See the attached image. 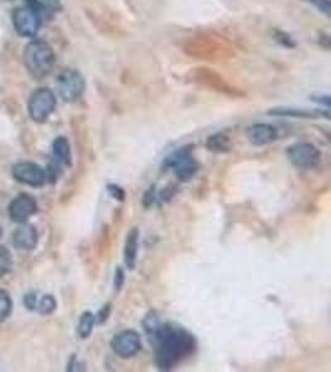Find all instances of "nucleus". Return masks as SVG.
<instances>
[{
    "label": "nucleus",
    "mask_w": 331,
    "mask_h": 372,
    "mask_svg": "<svg viewBox=\"0 0 331 372\" xmlns=\"http://www.w3.org/2000/svg\"><path fill=\"white\" fill-rule=\"evenodd\" d=\"M39 243V233L34 225L20 223L19 228L13 233V245L18 250L33 251Z\"/></svg>",
    "instance_id": "f8f14e48"
},
{
    "label": "nucleus",
    "mask_w": 331,
    "mask_h": 372,
    "mask_svg": "<svg viewBox=\"0 0 331 372\" xmlns=\"http://www.w3.org/2000/svg\"><path fill=\"white\" fill-rule=\"evenodd\" d=\"M56 63L54 50L44 40H34L24 50L25 68L36 80L49 76Z\"/></svg>",
    "instance_id": "f03ea898"
},
{
    "label": "nucleus",
    "mask_w": 331,
    "mask_h": 372,
    "mask_svg": "<svg viewBox=\"0 0 331 372\" xmlns=\"http://www.w3.org/2000/svg\"><path fill=\"white\" fill-rule=\"evenodd\" d=\"M154 336L156 339V363L161 370H171L185 358L194 355L197 348L192 334L170 324L159 325Z\"/></svg>",
    "instance_id": "f257e3e1"
},
{
    "label": "nucleus",
    "mask_w": 331,
    "mask_h": 372,
    "mask_svg": "<svg viewBox=\"0 0 331 372\" xmlns=\"http://www.w3.org/2000/svg\"><path fill=\"white\" fill-rule=\"evenodd\" d=\"M287 155L291 163L299 169H314L322 160L320 150L309 142H299L291 145L288 148Z\"/></svg>",
    "instance_id": "423d86ee"
},
{
    "label": "nucleus",
    "mask_w": 331,
    "mask_h": 372,
    "mask_svg": "<svg viewBox=\"0 0 331 372\" xmlns=\"http://www.w3.org/2000/svg\"><path fill=\"white\" fill-rule=\"evenodd\" d=\"M38 211V203L31 195L21 193L15 196L8 208V213L11 221L16 223H24Z\"/></svg>",
    "instance_id": "9d476101"
},
{
    "label": "nucleus",
    "mask_w": 331,
    "mask_h": 372,
    "mask_svg": "<svg viewBox=\"0 0 331 372\" xmlns=\"http://www.w3.org/2000/svg\"><path fill=\"white\" fill-rule=\"evenodd\" d=\"M53 156H54V164L46 170L48 179L54 183L58 176V169L60 166H70L71 165V145L68 143L67 138L58 137L53 143Z\"/></svg>",
    "instance_id": "9b49d317"
},
{
    "label": "nucleus",
    "mask_w": 331,
    "mask_h": 372,
    "mask_svg": "<svg viewBox=\"0 0 331 372\" xmlns=\"http://www.w3.org/2000/svg\"><path fill=\"white\" fill-rule=\"evenodd\" d=\"M109 312H111V304H107L103 309H101L99 314H98V318H99V323H104L106 320L108 319V315H109Z\"/></svg>",
    "instance_id": "a878e982"
},
{
    "label": "nucleus",
    "mask_w": 331,
    "mask_h": 372,
    "mask_svg": "<svg viewBox=\"0 0 331 372\" xmlns=\"http://www.w3.org/2000/svg\"><path fill=\"white\" fill-rule=\"evenodd\" d=\"M11 18L16 33L24 38H33L41 26L40 13L31 5L15 9Z\"/></svg>",
    "instance_id": "0eeeda50"
},
{
    "label": "nucleus",
    "mask_w": 331,
    "mask_h": 372,
    "mask_svg": "<svg viewBox=\"0 0 331 372\" xmlns=\"http://www.w3.org/2000/svg\"><path fill=\"white\" fill-rule=\"evenodd\" d=\"M207 148L211 152H216V153H222V152H227L229 150V137L222 133H217L215 136L210 137L207 139Z\"/></svg>",
    "instance_id": "f3484780"
},
{
    "label": "nucleus",
    "mask_w": 331,
    "mask_h": 372,
    "mask_svg": "<svg viewBox=\"0 0 331 372\" xmlns=\"http://www.w3.org/2000/svg\"><path fill=\"white\" fill-rule=\"evenodd\" d=\"M138 248H139V230L133 228L128 233L126 245H124V262L128 270L136 268Z\"/></svg>",
    "instance_id": "2eb2a0df"
},
{
    "label": "nucleus",
    "mask_w": 331,
    "mask_h": 372,
    "mask_svg": "<svg viewBox=\"0 0 331 372\" xmlns=\"http://www.w3.org/2000/svg\"><path fill=\"white\" fill-rule=\"evenodd\" d=\"M108 191L111 193V196L117 198L118 201H124L126 198V193L122 188H119L118 185H108Z\"/></svg>",
    "instance_id": "4be33fe9"
},
{
    "label": "nucleus",
    "mask_w": 331,
    "mask_h": 372,
    "mask_svg": "<svg viewBox=\"0 0 331 372\" xmlns=\"http://www.w3.org/2000/svg\"><path fill=\"white\" fill-rule=\"evenodd\" d=\"M38 309H39L40 314L43 315H50L54 313L56 310V307H58V303H56V299L53 295L46 294L41 298V299L38 302Z\"/></svg>",
    "instance_id": "6ab92c4d"
},
{
    "label": "nucleus",
    "mask_w": 331,
    "mask_h": 372,
    "mask_svg": "<svg viewBox=\"0 0 331 372\" xmlns=\"http://www.w3.org/2000/svg\"><path fill=\"white\" fill-rule=\"evenodd\" d=\"M111 348L119 358H133L141 350V335L136 330H123L114 335L111 341Z\"/></svg>",
    "instance_id": "1a4fd4ad"
},
{
    "label": "nucleus",
    "mask_w": 331,
    "mask_h": 372,
    "mask_svg": "<svg viewBox=\"0 0 331 372\" xmlns=\"http://www.w3.org/2000/svg\"><path fill=\"white\" fill-rule=\"evenodd\" d=\"M13 310V300L6 290L0 289V323L9 318Z\"/></svg>",
    "instance_id": "a211bd4d"
},
{
    "label": "nucleus",
    "mask_w": 331,
    "mask_h": 372,
    "mask_svg": "<svg viewBox=\"0 0 331 372\" xmlns=\"http://www.w3.org/2000/svg\"><path fill=\"white\" fill-rule=\"evenodd\" d=\"M24 304L29 310H34L38 305V299H36V294L35 293H30V294L25 295Z\"/></svg>",
    "instance_id": "b1692460"
},
{
    "label": "nucleus",
    "mask_w": 331,
    "mask_h": 372,
    "mask_svg": "<svg viewBox=\"0 0 331 372\" xmlns=\"http://www.w3.org/2000/svg\"><path fill=\"white\" fill-rule=\"evenodd\" d=\"M13 257L9 250L4 246H0V277H4L11 271Z\"/></svg>",
    "instance_id": "aec40b11"
},
{
    "label": "nucleus",
    "mask_w": 331,
    "mask_h": 372,
    "mask_svg": "<svg viewBox=\"0 0 331 372\" xmlns=\"http://www.w3.org/2000/svg\"><path fill=\"white\" fill-rule=\"evenodd\" d=\"M313 101L318 102V103H322V105H324L327 108H329V106H330V96H327V95L313 96Z\"/></svg>",
    "instance_id": "393cba45"
},
{
    "label": "nucleus",
    "mask_w": 331,
    "mask_h": 372,
    "mask_svg": "<svg viewBox=\"0 0 331 372\" xmlns=\"http://www.w3.org/2000/svg\"><path fill=\"white\" fill-rule=\"evenodd\" d=\"M303 1H305L308 4L314 6L318 11H320V13L325 15L327 18H330V0H303Z\"/></svg>",
    "instance_id": "412c9836"
},
{
    "label": "nucleus",
    "mask_w": 331,
    "mask_h": 372,
    "mask_svg": "<svg viewBox=\"0 0 331 372\" xmlns=\"http://www.w3.org/2000/svg\"><path fill=\"white\" fill-rule=\"evenodd\" d=\"M56 105H58V100L50 88H38L30 96L29 105H28L30 118L36 123H45L54 113Z\"/></svg>",
    "instance_id": "20e7f679"
},
{
    "label": "nucleus",
    "mask_w": 331,
    "mask_h": 372,
    "mask_svg": "<svg viewBox=\"0 0 331 372\" xmlns=\"http://www.w3.org/2000/svg\"><path fill=\"white\" fill-rule=\"evenodd\" d=\"M247 136L252 144L264 147V145L271 144L277 140L278 131L277 128L272 124L256 123L254 126L249 127Z\"/></svg>",
    "instance_id": "ddd939ff"
},
{
    "label": "nucleus",
    "mask_w": 331,
    "mask_h": 372,
    "mask_svg": "<svg viewBox=\"0 0 331 372\" xmlns=\"http://www.w3.org/2000/svg\"><path fill=\"white\" fill-rule=\"evenodd\" d=\"M268 115L277 117H292V118H317L324 115L322 112L317 110H308V108H298V107H278L268 111ZM324 116L329 118V113Z\"/></svg>",
    "instance_id": "4468645a"
},
{
    "label": "nucleus",
    "mask_w": 331,
    "mask_h": 372,
    "mask_svg": "<svg viewBox=\"0 0 331 372\" xmlns=\"http://www.w3.org/2000/svg\"><path fill=\"white\" fill-rule=\"evenodd\" d=\"M11 173L16 181L33 188H40L48 183L46 170L33 161H20L13 166Z\"/></svg>",
    "instance_id": "6e6552de"
},
{
    "label": "nucleus",
    "mask_w": 331,
    "mask_h": 372,
    "mask_svg": "<svg viewBox=\"0 0 331 372\" xmlns=\"http://www.w3.org/2000/svg\"><path fill=\"white\" fill-rule=\"evenodd\" d=\"M124 271H123L121 267H118L116 270V273H114V288L117 290H121L124 285Z\"/></svg>",
    "instance_id": "5701e85b"
},
{
    "label": "nucleus",
    "mask_w": 331,
    "mask_h": 372,
    "mask_svg": "<svg viewBox=\"0 0 331 372\" xmlns=\"http://www.w3.org/2000/svg\"><path fill=\"white\" fill-rule=\"evenodd\" d=\"M3 235V230H1V226H0V237Z\"/></svg>",
    "instance_id": "bb28decb"
},
{
    "label": "nucleus",
    "mask_w": 331,
    "mask_h": 372,
    "mask_svg": "<svg viewBox=\"0 0 331 372\" xmlns=\"http://www.w3.org/2000/svg\"><path fill=\"white\" fill-rule=\"evenodd\" d=\"M191 147H184L174 152L166 160V166L174 170L176 176L181 181L190 180L199 170V163L191 154Z\"/></svg>",
    "instance_id": "39448f33"
},
{
    "label": "nucleus",
    "mask_w": 331,
    "mask_h": 372,
    "mask_svg": "<svg viewBox=\"0 0 331 372\" xmlns=\"http://www.w3.org/2000/svg\"><path fill=\"white\" fill-rule=\"evenodd\" d=\"M58 93L67 103L76 102L82 97L86 90L85 78L75 68H65L56 80Z\"/></svg>",
    "instance_id": "7ed1b4c3"
},
{
    "label": "nucleus",
    "mask_w": 331,
    "mask_h": 372,
    "mask_svg": "<svg viewBox=\"0 0 331 372\" xmlns=\"http://www.w3.org/2000/svg\"><path fill=\"white\" fill-rule=\"evenodd\" d=\"M96 317L91 312H85L78 320L77 333L82 339H87L93 331Z\"/></svg>",
    "instance_id": "dca6fc26"
}]
</instances>
